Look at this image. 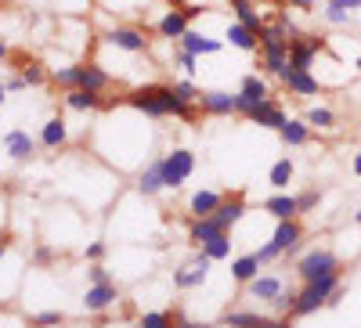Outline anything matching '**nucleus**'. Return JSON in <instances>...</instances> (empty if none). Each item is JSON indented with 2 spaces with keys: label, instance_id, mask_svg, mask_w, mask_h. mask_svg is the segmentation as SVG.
<instances>
[{
  "label": "nucleus",
  "instance_id": "obj_58",
  "mask_svg": "<svg viewBox=\"0 0 361 328\" xmlns=\"http://www.w3.org/2000/svg\"><path fill=\"white\" fill-rule=\"evenodd\" d=\"M354 69H357V72H361V54H357V62H354Z\"/></svg>",
  "mask_w": 361,
  "mask_h": 328
},
{
  "label": "nucleus",
  "instance_id": "obj_59",
  "mask_svg": "<svg viewBox=\"0 0 361 328\" xmlns=\"http://www.w3.org/2000/svg\"><path fill=\"white\" fill-rule=\"evenodd\" d=\"M271 4H286V0H271Z\"/></svg>",
  "mask_w": 361,
  "mask_h": 328
},
{
  "label": "nucleus",
  "instance_id": "obj_49",
  "mask_svg": "<svg viewBox=\"0 0 361 328\" xmlns=\"http://www.w3.org/2000/svg\"><path fill=\"white\" fill-rule=\"evenodd\" d=\"M333 8H343V11H361V0H325Z\"/></svg>",
  "mask_w": 361,
  "mask_h": 328
},
{
  "label": "nucleus",
  "instance_id": "obj_30",
  "mask_svg": "<svg viewBox=\"0 0 361 328\" xmlns=\"http://www.w3.org/2000/svg\"><path fill=\"white\" fill-rule=\"evenodd\" d=\"M260 256L257 253H250V256H238V260H231V278L238 282V285H250L257 275H260Z\"/></svg>",
  "mask_w": 361,
  "mask_h": 328
},
{
  "label": "nucleus",
  "instance_id": "obj_1",
  "mask_svg": "<svg viewBox=\"0 0 361 328\" xmlns=\"http://www.w3.org/2000/svg\"><path fill=\"white\" fill-rule=\"evenodd\" d=\"M127 105L148 119H180V123H195V112L199 105L185 101L177 91H173V83H152V87H134V91L127 94Z\"/></svg>",
  "mask_w": 361,
  "mask_h": 328
},
{
  "label": "nucleus",
  "instance_id": "obj_16",
  "mask_svg": "<svg viewBox=\"0 0 361 328\" xmlns=\"http://www.w3.org/2000/svg\"><path fill=\"white\" fill-rule=\"evenodd\" d=\"M199 112L206 115H235L238 112V91H202L199 94Z\"/></svg>",
  "mask_w": 361,
  "mask_h": 328
},
{
  "label": "nucleus",
  "instance_id": "obj_18",
  "mask_svg": "<svg viewBox=\"0 0 361 328\" xmlns=\"http://www.w3.org/2000/svg\"><path fill=\"white\" fill-rule=\"evenodd\" d=\"M192 22V15H188V8H177V11H163V18L156 22V33L163 37V40H180L188 33V25Z\"/></svg>",
  "mask_w": 361,
  "mask_h": 328
},
{
  "label": "nucleus",
  "instance_id": "obj_26",
  "mask_svg": "<svg viewBox=\"0 0 361 328\" xmlns=\"http://www.w3.org/2000/svg\"><path fill=\"white\" fill-rule=\"evenodd\" d=\"M221 202H224V195H221V191L199 188V191L188 198V213H192V217H214V213L221 210Z\"/></svg>",
  "mask_w": 361,
  "mask_h": 328
},
{
  "label": "nucleus",
  "instance_id": "obj_23",
  "mask_svg": "<svg viewBox=\"0 0 361 328\" xmlns=\"http://www.w3.org/2000/svg\"><path fill=\"white\" fill-rule=\"evenodd\" d=\"M264 213H271L275 220H293V217H300L296 195H289V191H275L271 198H264Z\"/></svg>",
  "mask_w": 361,
  "mask_h": 328
},
{
  "label": "nucleus",
  "instance_id": "obj_53",
  "mask_svg": "<svg viewBox=\"0 0 361 328\" xmlns=\"http://www.w3.org/2000/svg\"><path fill=\"white\" fill-rule=\"evenodd\" d=\"M37 260H40V263H44V260H51V249H47V246H40V249H37Z\"/></svg>",
  "mask_w": 361,
  "mask_h": 328
},
{
  "label": "nucleus",
  "instance_id": "obj_8",
  "mask_svg": "<svg viewBox=\"0 0 361 328\" xmlns=\"http://www.w3.org/2000/svg\"><path fill=\"white\" fill-rule=\"evenodd\" d=\"M246 119H250V127H260V130H282L289 123V115L279 105V98H264L260 105H253L246 112Z\"/></svg>",
  "mask_w": 361,
  "mask_h": 328
},
{
  "label": "nucleus",
  "instance_id": "obj_55",
  "mask_svg": "<svg viewBox=\"0 0 361 328\" xmlns=\"http://www.w3.org/2000/svg\"><path fill=\"white\" fill-rule=\"evenodd\" d=\"M11 54V47H8V40H0V62H4V58Z\"/></svg>",
  "mask_w": 361,
  "mask_h": 328
},
{
  "label": "nucleus",
  "instance_id": "obj_39",
  "mask_svg": "<svg viewBox=\"0 0 361 328\" xmlns=\"http://www.w3.org/2000/svg\"><path fill=\"white\" fill-rule=\"evenodd\" d=\"M322 18H325L329 25H347V22L354 18V11H343V8H333V4H325Z\"/></svg>",
  "mask_w": 361,
  "mask_h": 328
},
{
  "label": "nucleus",
  "instance_id": "obj_50",
  "mask_svg": "<svg viewBox=\"0 0 361 328\" xmlns=\"http://www.w3.org/2000/svg\"><path fill=\"white\" fill-rule=\"evenodd\" d=\"M260 328H293V321H289V317H282V314H279V317H267V321H264V324H260Z\"/></svg>",
  "mask_w": 361,
  "mask_h": 328
},
{
  "label": "nucleus",
  "instance_id": "obj_21",
  "mask_svg": "<svg viewBox=\"0 0 361 328\" xmlns=\"http://www.w3.org/2000/svg\"><path fill=\"white\" fill-rule=\"evenodd\" d=\"M44 148H51V152H58V148H66L69 144V123L62 115H51L47 123L40 127V137H37Z\"/></svg>",
  "mask_w": 361,
  "mask_h": 328
},
{
  "label": "nucleus",
  "instance_id": "obj_25",
  "mask_svg": "<svg viewBox=\"0 0 361 328\" xmlns=\"http://www.w3.org/2000/svg\"><path fill=\"white\" fill-rule=\"evenodd\" d=\"M177 47H185V51H192V54H221L224 51V40H214V37H206V33H195V29H188L185 37L177 40Z\"/></svg>",
  "mask_w": 361,
  "mask_h": 328
},
{
  "label": "nucleus",
  "instance_id": "obj_56",
  "mask_svg": "<svg viewBox=\"0 0 361 328\" xmlns=\"http://www.w3.org/2000/svg\"><path fill=\"white\" fill-rule=\"evenodd\" d=\"M4 101H8V83H0V108H4Z\"/></svg>",
  "mask_w": 361,
  "mask_h": 328
},
{
  "label": "nucleus",
  "instance_id": "obj_54",
  "mask_svg": "<svg viewBox=\"0 0 361 328\" xmlns=\"http://www.w3.org/2000/svg\"><path fill=\"white\" fill-rule=\"evenodd\" d=\"M350 170H354V177H361V152L354 156V163H350Z\"/></svg>",
  "mask_w": 361,
  "mask_h": 328
},
{
  "label": "nucleus",
  "instance_id": "obj_32",
  "mask_svg": "<svg viewBox=\"0 0 361 328\" xmlns=\"http://www.w3.org/2000/svg\"><path fill=\"white\" fill-rule=\"evenodd\" d=\"M304 119L311 123V130H336V112L325 108V105H311L304 112Z\"/></svg>",
  "mask_w": 361,
  "mask_h": 328
},
{
  "label": "nucleus",
  "instance_id": "obj_14",
  "mask_svg": "<svg viewBox=\"0 0 361 328\" xmlns=\"http://www.w3.org/2000/svg\"><path fill=\"white\" fill-rule=\"evenodd\" d=\"M0 144H4V152L11 156V163H29V159L37 156V144H40V141L29 137V130H22V127H11Z\"/></svg>",
  "mask_w": 361,
  "mask_h": 328
},
{
  "label": "nucleus",
  "instance_id": "obj_22",
  "mask_svg": "<svg viewBox=\"0 0 361 328\" xmlns=\"http://www.w3.org/2000/svg\"><path fill=\"white\" fill-rule=\"evenodd\" d=\"M62 105H66L69 112H98V108L105 105V98H102L98 91H83V87H73V91L62 94Z\"/></svg>",
  "mask_w": 361,
  "mask_h": 328
},
{
  "label": "nucleus",
  "instance_id": "obj_44",
  "mask_svg": "<svg viewBox=\"0 0 361 328\" xmlns=\"http://www.w3.org/2000/svg\"><path fill=\"white\" fill-rule=\"evenodd\" d=\"M87 278H90V285H102V282H112V278H109V271H105L102 263H90V267H87Z\"/></svg>",
  "mask_w": 361,
  "mask_h": 328
},
{
  "label": "nucleus",
  "instance_id": "obj_48",
  "mask_svg": "<svg viewBox=\"0 0 361 328\" xmlns=\"http://www.w3.org/2000/svg\"><path fill=\"white\" fill-rule=\"evenodd\" d=\"M257 256H260V263H271V260H279V249L267 242V246H260V249H257Z\"/></svg>",
  "mask_w": 361,
  "mask_h": 328
},
{
  "label": "nucleus",
  "instance_id": "obj_13",
  "mask_svg": "<svg viewBox=\"0 0 361 328\" xmlns=\"http://www.w3.org/2000/svg\"><path fill=\"white\" fill-rule=\"evenodd\" d=\"M279 80H282L286 91H289V94H296V98H314V94L322 91V80H318L311 69H293V65H289Z\"/></svg>",
  "mask_w": 361,
  "mask_h": 328
},
{
  "label": "nucleus",
  "instance_id": "obj_36",
  "mask_svg": "<svg viewBox=\"0 0 361 328\" xmlns=\"http://www.w3.org/2000/svg\"><path fill=\"white\" fill-rule=\"evenodd\" d=\"M296 296H300V289H282V292L275 296V300H271V307H275V314H282V317H293Z\"/></svg>",
  "mask_w": 361,
  "mask_h": 328
},
{
  "label": "nucleus",
  "instance_id": "obj_3",
  "mask_svg": "<svg viewBox=\"0 0 361 328\" xmlns=\"http://www.w3.org/2000/svg\"><path fill=\"white\" fill-rule=\"evenodd\" d=\"M289 44L293 37L286 33V29L279 22H267L260 29V72L264 76H282L289 69Z\"/></svg>",
  "mask_w": 361,
  "mask_h": 328
},
{
  "label": "nucleus",
  "instance_id": "obj_15",
  "mask_svg": "<svg viewBox=\"0 0 361 328\" xmlns=\"http://www.w3.org/2000/svg\"><path fill=\"white\" fill-rule=\"evenodd\" d=\"M116 300H119V289H116L112 282L87 285V292H83V310H87V314H105L109 307H116Z\"/></svg>",
  "mask_w": 361,
  "mask_h": 328
},
{
  "label": "nucleus",
  "instance_id": "obj_31",
  "mask_svg": "<svg viewBox=\"0 0 361 328\" xmlns=\"http://www.w3.org/2000/svg\"><path fill=\"white\" fill-rule=\"evenodd\" d=\"M293 177H296V163H293L289 156H282V159H275V166H271V173H267V184L275 188V191H286Z\"/></svg>",
  "mask_w": 361,
  "mask_h": 328
},
{
  "label": "nucleus",
  "instance_id": "obj_34",
  "mask_svg": "<svg viewBox=\"0 0 361 328\" xmlns=\"http://www.w3.org/2000/svg\"><path fill=\"white\" fill-rule=\"evenodd\" d=\"M137 328H177V314H170V310H145L137 317Z\"/></svg>",
  "mask_w": 361,
  "mask_h": 328
},
{
  "label": "nucleus",
  "instance_id": "obj_46",
  "mask_svg": "<svg viewBox=\"0 0 361 328\" xmlns=\"http://www.w3.org/2000/svg\"><path fill=\"white\" fill-rule=\"evenodd\" d=\"M4 83H8V94H18V91H29V83L22 80V72H15V76H8Z\"/></svg>",
  "mask_w": 361,
  "mask_h": 328
},
{
  "label": "nucleus",
  "instance_id": "obj_40",
  "mask_svg": "<svg viewBox=\"0 0 361 328\" xmlns=\"http://www.w3.org/2000/svg\"><path fill=\"white\" fill-rule=\"evenodd\" d=\"M177 65L185 69V76L192 80V76L199 72V69H195V65H199V54H192V51H185V47H180V51H177Z\"/></svg>",
  "mask_w": 361,
  "mask_h": 328
},
{
  "label": "nucleus",
  "instance_id": "obj_27",
  "mask_svg": "<svg viewBox=\"0 0 361 328\" xmlns=\"http://www.w3.org/2000/svg\"><path fill=\"white\" fill-rule=\"evenodd\" d=\"M311 123L307 119H289V123L279 130V137H282V144H289V148H304V144H311Z\"/></svg>",
  "mask_w": 361,
  "mask_h": 328
},
{
  "label": "nucleus",
  "instance_id": "obj_10",
  "mask_svg": "<svg viewBox=\"0 0 361 328\" xmlns=\"http://www.w3.org/2000/svg\"><path fill=\"white\" fill-rule=\"evenodd\" d=\"M300 242H304V224H300V217H293V220H279L275 224V234H271V246L279 249V256H296V249H300Z\"/></svg>",
  "mask_w": 361,
  "mask_h": 328
},
{
  "label": "nucleus",
  "instance_id": "obj_47",
  "mask_svg": "<svg viewBox=\"0 0 361 328\" xmlns=\"http://www.w3.org/2000/svg\"><path fill=\"white\" fill-rule=\"evenodd\" d=\"M293 11H318V0H286Z\"/></svg>",
  "mask_w": 361,
  "mask_h": 328
},
{
  "label": "nucleus",
  "instance_id": "obj_4",
  "mask_svg": "<svg viewBox=\"0 0 361 328\" xmlns=\"http://www.w3.org/2000/svg\"><path fill=\"white\" fill-rule=\"evenodd\" d=\"M340 285H343V275H340V271L322 275V278H314V282H304V289H300V296H296L293 317H311V314H318L322 307H329V296H333Z\"/></svg>",
  "mask_w": 361,
  "mask_h": 328
},
{
  "label": "nucleus",
  "instance_id": "obj_43",
  "mask_svg": "<svg viewBox=\"0 0 361 328\" xmlns=\"http://www.w3.org/2000/svg\"><path fill=\"white\" fill-rule=\"evenodd\" d=\"M275 22H279V25L286 29L289 37H300V25H296V22L289 18V11H286V8H279V11H275Z\"/></svg>",
  "mask_w": 361,
  "mask_h": 328
},
{
  "label": "nucleus",
  "instance_id": "obj_29",
  "mask_svg": "<svg viewBox=\"0 0 361 328\" xmlns=\"http://www.w3.org/2000/svg\"><path fill=\"white\" fill-rule=\"evenodd\" d=\"M214 217H217V220H221V224H224V227L231 231V227H235L238 220L246 217V198H243V195H224L221 210H217Z\"/></svg>",
  "mask_w": 361,
  "mask_h": 328
},
{
  "label": "nucleus",
  "instance_id": "obj_6",
  "mask_svg": "<svg viewBox=\"0 0 361 328\" xmlns=\"http://www.w3.org/2000/svg\"><path fill=\"white\" fill-rule=\"evenodd\" d=\"M333 271H340V256H336L333 249H307L304 256L296 260V275H300V282H314V278L333 275Z\"/></svg>",
  "mask_w": 361,
  "mask_h": 328
},
{
  "label": "nucleus",
  "instance_id": "obj_37",
  "mask_svg": "<svg viewBox=\"0 0 361 328\" xmlns=\"http://www.w3.org/2000/svg\"><path fill=\"white\" fill-rule=\"evenodd\" d=\"M18 72H22V80H25L29 87H44V83L51 80V72H47V69H44L40 62H25V65H22Z\"/></svg>",
  "mask_w": 361,
  "mask_h": 328
},
{
  "label": "nucleus",
  "instance_id": "obj_41",
  "mask_svg": "<svg viewBox=\"0 0 361 328\" xmlns=\"http://www.w3.org/2000/svg\"><path fill=\"white\" fill-rule=\"evenodd\" d=\"M173 91H177L180 98H185V101H192V105H199V94H202L192 80H177V83H173Z\"/></svg>",
  "mask_w": 361,
  "mask_h": 328
},
{
  "label": "nucleus",
  "instance_id": "obj_51",
  "mask_svg": "<svg viewBox=\"0 0 361 328\" xmlns=\"http://www.w3.org/2000/svg\"><path fill=\"white\" fill-rule=\"evenodd\" d=\"M177 328H214V324H199V321H188V317L177 314Z\"/></svg>",
  "mask_w": 361,
  "mask_h": 328
},
{
  "label": "nucleus",
  "instance_id": "obj_57",
  "mask_svg": "<svg viewBox=\"0 0 361 328\" xmlns=\"http://www.w3.org/2000/svg\"><path fill=\"white\" fill-rule=\"evenodd\" d=\"M354 224H357V227H361V210H357V213H354Z\"/></svg>",
  "mask_w": 361,
  "mask_h": 328
},
{
  "label": "nucleus",
  "instance_id": "obj_28",
  "mask_svg": "<svg viewBox=\"0 0 361 328\" xmlns=\"http://www.w3.org/2000/svg\"><path fill=\"white\" fill-rule=\"evenodd\" d=\"M282 289H286V282H282V278H275V275H257V278L246 285V292L253 296V300H267V303L275 300V296H279Z\"/></svg>",
  "mask_w": 361,
  "mask_h": 328
},
{
  "label": "nucleus",
  "instance_id": "obj_11",
  "mask_svg": "<svg viewBox=\"0 0 361 328\" xmlns=\"http://www.w3.org/2000/svg\"><path fill=\"white\" fill-rule=\"evenodd\" d=\"M322 51H325V37H304V33H300L289 44V65L293 69H311Z\"/></svg>",
  "mask_w": 361,
  "mask_h": 328
},
{
  "label": "nucleus",
  "instance_id": "obj_52",
  "mask_svg": "<svg viewBox=\"0 0 361 328\" xmlns=\"http://www.w3.org/2000/svg\"><path fill=\"white\" fill-rule=\"evenodd\" d=\"M8 256V231H0V260Z\"/></svg>",
  "mask_w": 361,
  "mask_h": 328
},
{
  "label": "nucleus",
  "instance_id": "obj_42",
  "mask_svg": "<svg viewBox=\"0 0 361 328\" xmlns=\"http://www.w3.org/2000/svg\"><path fill=\"white\" fill-rule=\"evenodd\" d=\"M66 317H62V310H44V314H37L33 317V324L37 328H54V324H62Z\"/></svg>",
  "mask_w": 361,
  "mask_h": 328
},
{
  "label": "nucleus",
  "instance_id": "obj_20",
  "mask_svg": "<svg viewBox=\"0 0 361 328\" xmlns=\"http://www.w3.org/2000/svg\"><path fill=\"white\" fill-rule=\"evenodd\" d=\"M163 188H166V181H163V159H152V163L137 173V195L156 198Z\"/></svg>",
  "mask_w": 361,
  "mask_h": 328
},
{
  "label": "nucleus",
  "instance_id": "obj_17",
  "mask_svg": "<svg viewBox=\"0 0 361 328\" xmlns=\"http://www.w3.org/2000/svg\"><path fill=\"white\" fill-rule=\"evenodd\" d=\"M217 234H228V227H224L217 217H192V224H188V242H192L195 249H202L206 242H214Z\"/></svg>",
  "mask_w": 361,
  "mask_h": 328
},
{
  "label": "nucleus",
  "instance_id": "obj_7",
  "mask_svg": "<svg viewBox=\"0 0 361 328\" xmlns=\"http://www.w3.org/2000/svg\"><path fill=\"white\" fill-rule=\"evenodd\" d=\"M105 44L112 51H123V54H145L148 51V33L141 25H112L105 33Z\"/></svg>",
  "mask_w": 361,
  "mask_h": 328
},
{
  "label": "nucleus",
  "instance_id": "obj_12",
  "mask_svg": "<svg viewBox=\"0 0 361 328\" xmlns=\"http://www.w3.org/2000/svg\"><path fill=\"white\" fill-rule=\"evenodd\" d=\"M209 260L202 249L195 253V260H192V267H180V271H173V289H180V292H188V289H199V285H206V278H209Z\"/></svg>",
  "mask_w": 361,
  "mask_h": 328
},
{
  "label": "nucleus",
  "instance_id": "obj_24",
  "mask_svg": "<svg viewBox=\"0 0 361 328\" xmlns=\"http://www.w3.org/2000/svg\"><path fill=\"white\" fill-rule=\"evenodd\" d=\"M228 8H231V15H235V22H243V25H250L253 33L260 37V29L267 25V18L257 11V0H228Z\"/></svg>",
  "mask_w": 361,
  "mask_h": 328
},
{
  "label": "nucleus",
  "instance_id": "obj_9",
  "mask_svg": "<svg viewBox=\"0 0 361 328\" xmlns=\"http://www.w3.org/2000/svg\"><path fill=\"white\" fill-rule=\"evenodd\" d=\"M264 98H271V87L264 72H246L243 83H238V115H246L253 105H260Z\"/></svg>",
  "mask_w": 361,
  "mask_h": 328
},
{
  "label": "nucleus",
  "instance_id": "obj_5",
  "mask_svg": "<svg viewBox=\"0 0 361 328\" xmlns=\"http://www.w3.org/2000/svg\"><path fill=\"white\" fill-rule=\"evenodd\" d=\"M192 173H195V152L192 148H170L163 156V181H166L170 191H177Z\"/></svg>",
  "mask_w": 361,
  "mask_h": 328
},
{
  "label": "nucleus",
  "instance_id": "obj_35",
  "mask_svg": "<svg viewBox=\"0 0 361 328\" xmlns=\"http://www.w3.org/2000/svg\"><path fill=\"white\" fill-rule=\"evenodd\" d=\"M202 253L214 260V263H217V260H228V256H231V231H228V234H217L214 242H206Z\"/></svg>",
  "mask_w": 361,
  "mask_h": 328
},
{
  "label": "nucleus",
  "instance_id": "obj_38",
  "mask_svg": "<svg viewBox=\"0 0 361 328\" xmlns=\"http://www.w3.org/2000/svg\"><path fill=\"white\" fill-rule=\"evenodd\" d=\"M318 202H322V188H307V191H300L296 195V206H300V217L318 210Z\"/></svg>",
  "mask_w": 361,
  "mask_h": 328
},
{
  "label": "nucleus",
  "instance_id": "obj_33",
  "mask_svg": "<svg viewBox=\"0 0 361 328\" xmlns=\"http://www.w3.org/2000/svg\"><path fill=\"white\" fill-rule=\"evenodd\" d=\"M267 317L257 310H228L224 314V328H260Z\"/></svg>",
  "mask_w": 361,
  "mask_h": 328
},
{
  "label": "nucleus",
  "instance_id": "obj_19",
  "mask_svg": "<svg viewBox=\"0 0 361 328\" xmlns=\"http://www.w3.org/2000/svg\"><path fill=\"white\" fill-rule=\"evenodd\" d=\"M224 44H231L235 51H246V54H257V51H260V37L253 33L250 25H243V22H228Z\"/></svg>",
  "mask_w": 361,
  "mask_h": 328
},
{
  "label": "nucleus",
  "instance_id": "obj_2",
  "mask_svg": "<svg viewBox=\"0 0 361 328\" xmlns=\"http://www.w3.org/2000/svg\"><path fill=\"white\" fill-rule=\"evenodd\" d=\"M51 83L62 87V91L83 87V91L105 94L109 87H112V76H109V69H102L98 62H73V65H62V69H51Z\"/></svg>",
  "mask_w": 361,
  "mask_h": 328
},
{
  "label": "nucleus",
  "instance_id": "obj_45",
  "mask_svg": "<svg viewBox=\"0 0 361 328\" xmlns=\"http://www.w3.org/2000/svg\"><path fill=\"white\" fill-rule=\"evenodd\" d=\"M83 256H87L90 263H102V256H105V242H90V246L83 249Z\"/></svg>",
  "mask_w": 361,
  "mask_h": 328
}]
</instances>
